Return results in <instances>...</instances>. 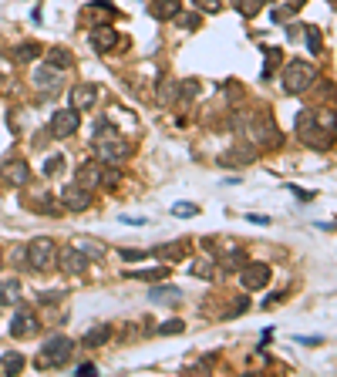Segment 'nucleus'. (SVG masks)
I'll return each mask as SVG.
<instances>
[{
	"label": "nucleus",
	"instance_id": "obj_27",
	"mask_svg": "<svg viewBox=\"0 0 337 377\" xmlns=\"http://www.w3.org/2000/svg\"><path fill=\"white\" fill-rule=\"evenodd\" d=\"M199 91H203V84H199L196 77H185V81H179V101H192Z\"/></svg>",
	"mask_w": 337,
	"mask_h": 377
},
{
	"label": "nucleus",
	"instance_id": "obj_45",
	"mask_svg": "<svg viewBox=\"0 0 337 377\" xmlns=\"http://www.w3.org/2000/svg\"><path fill=\"white\" fill-rule=\"evenodd\" d=\"M0 266H3V263H0Z\"/></svg>",
	"mask_w": 337,
	"mask_h": 377
},
{
	"label": "nucleus",
	"instance_id": "obj_5",
	"mask_svg": "<svg viewBox=\"0 0 337 377\" xmlns=\"http://www.w3.org/2000/svg\"><path fill=\"white\" fill-rule=\"evenodd\" d=\"M280 81H284L286 95H304V91H311V84L317 81V71L307 61H290L284 68V75H280Z\"/></svg>",
	"mask_w": 337,
	"mask_h": 377
},
{
	"label": "nucleus",
	"instance_id": "obj_21",
	"mask_svg": "<svg viewBox=\"0 0 337 377\" xmlns=\"http://www.w3.org/2000/svg\"><path fill=\"white\" fill-rule=\"evenodd\" d=\"M21 300V283L17 279H0V306H14Z\"/></svg>",
	"mask_w": 337,
	"mask_h": 377
},
{
	"label": "nucleus",
	"instance_id": "obj_20",
	"mask_svg": "<svg viewBox=\"0 0 337 377\" xmlns=\"http://www.w3.org/2000/svg\"><path fill=\"white\" fill-rule=\"evenodd\" d=\"M149 300L176 306V303H179V290H176V286H149Z\"/></svg>",
	"mask_w": 337,
	"mask_h": 377
},
{
	"label": "nucleus",
	"instance_id": "obj_36",
	"mask_svg": "<svg viewBox=\"0 0 337 377\" xmlns=\"http://www.w3.org/2000/svg\"><path fill=\"white\" fill-rule=\"evenodd\" d=\"M304 37H307V48H311L313 54H320V50H324V48H320V30H317V27L307 24V30H304Z\"/></svg>",
	"mask_w": 337,
	"mask_h": 377
},
{
	"label": "nucleus",
	"instance_id": "obj_44",
	"mask_svg": "<svg viewBox=\"0 0 337 377\" xmlns=\"http://www.w3.org/2000/svg\"><path fill=\"white\" fill-rule=\"evenodd\" d=\"M88 374H98V367H95V364H81V367H78V377H88Z\"/></svg>",
	"mask_w": 337,
	"mask_h": 377
},
{
	"label": "nucleus",
	"instance_id": "obj_39",
	"mask_svg": "<svg viewBox=\"0 0 337 377\" xmlns=\"http://www.w3.org/2000/svg\"><path fill=\"white\" fill-rule=\"evenodd\" d=\"M61 169H64V155H51L48 165H44V176H57Z\"/></svg>",
	"mask_w": 337,
	"mask_h": 377
},
{
	"label": "nucleus",
	"instance_id": "obj_10",
	"mask_svg": "<svg viewBox=\"0 0 337 377\" xmlns=\"http://www.w3.org/2000/svg\"><path fill=\"white\" fill-rule=\"evenodd\" d=\"M30 81H34V88H37V91L54 95V91L61 88V71H57V68H51V64H41V68L30 75Z\"/></svg>",
	"mask_w": 337,
	"mask_h": 377
},
{
	"label": "nucleus",
	"instance_id": "obj_37",
	"mask_svg": "<svg viewBox=\"0 0 337 377\" xmlns=\"http://www.w3.org/2000/svg\"><path fill=\"white\" fill-rule=\"evenodd\" d=\"M236 7H239V14H243V17H253L259 7H263V0H236Z\"/></svg>",
	"mask_w": 337,
	"mask_h": 377
},
{
	"label": "nucleus",
	"instance_id": "obj_8",
	"mask_svg": "<svg viewBox=\"0 0 337 377\" xmlns=\"http://www.w3.org/2000/svg\"><path fill=\"white\" fill-rule=\"evenodd\" d=\"M91 202H95L91 189H84L81 182H71V185L61 189V205L68 212H84V209H91Z\"/></svg>",
	"mask_w": 337,
	"mask_h": 377
},
{
	"label": "nucleus",
	"instance_id": "obj_43",
	"mask_svg": "<svg viewBox=\"0 0 337 377\" xmlns=\"http://www.w3.org/2000/svg\"><path fill=\"white\" fill-rule=\"evenodd\" d=\"M182 27H185V30H196V27H199V14H185V17H182Z\"/></svg>",
	"mask_w": 337,
	"mask_h": 377
},
{
	"label": "nucleus",
	"instance_id": "obj_22",
	"mask_svg": "<svg viewBox=\"0 0 337 377\" xmlns=\"http://www.w3.org/2000/svg\"><path fill=\"white\" fill-rule=\"evenodd\" d=\"M108 337H111V327H108V324H98V327H91L81 337V344H84V347H102V344H108Z\"/></svg>",
	"mask_w": 337,
	"mask_h": 377
},
{
	"label": "nucleus",
	"instance_id": "obj_32",
	"mask_svg": "<svg viewBox=\"0 0 337 377\" xmlns=\"http://www.w3.org/2000/svg\"><path fill=\"white\" fill-rule=\"evenodd\" d=\"M300 7H304V0H290V3H284V7H277V10H273V21L280 24V21H286L290 14H297Z\"/></svg>",
	"mask_w": 337,
	"mask_h": 377
},
{
	"label": "nucleus",
	"instance_id": "obj_15",
	"mask_svg": "<svg viewBox=\"0 0 337 377\" xmlns=\"http://www.w3.org/2000/svg\"><path fill=\"white\" fill-rule=\"evenodd\" d=\"M95 101H98V88L95 84H75L71 88V108L84 111V108H95Z\"/></svg>",
	"mask_w": 337,
	"mask_h": 377
},
{
	"label": "nucleus",
	"instance_id": "obj_19",
	"mask_svg": "<svg viewBox=\"0 0 337 377\" xmlns=\"http://www.w3.org/2000/svg\"><path fill=\"white\" fill-rule=\"evenodd\" d=\"M152 17H156V21H172V17H179V0H152Z\"/></svg>",
	"mask_w": 337,
	"mask_h": 377
},
{
	"label": "nucleus",
	"instance_id": "obj_41",
	"mask_svg": "<svg viewBox=\"0 0 337 377\" xmlns=\"http://www.w3.org/2000/svg\"><path fill=\"white\" fill-rule=\"evenodd\" d=\"M61 300H64V293H61V290H48V293L41 297V303H48V306H54V303H61Z\"/></svg>",
	"mask_w": 337,
	"mask_h": 377
},
{
	"label": "nucleus",
	"instance_id": "obj_31",
	"mask_svg": "<svg viewBox=\"0 0 337 377\" xmlns=\"http://www.w3.org/2000/svg\"><path fill=\"white\" fill-rule=\"evenodd\" d=\"M277 64H280V50L277 48H266V64H263V81H270L273 71H277Z\"/></svg>",
	"mask_w": 337,
	"mask_h": 377
},
{
	"label": "nucleus",
	"instance_id": "obj_11",
	"mask_svg": "<svg viewBox=\"0 0 337 377\" xmlns=\"http://www.w3.org/2000/svg\"><path fill=\"white\" fill-rule=\"evenodd\" d=\"M41 330V320L30 313V310H17L14 320H10V337H34Z\"/></svg>",
	"mask_w": 337,
	"mask_h": 377
},
{
	"label": "nucleus",
	"instance_id": "obj_23",
	"mask_svg": "<svg viewBox=\"0 0 337 377\" xmlns=\"http://www.w3.org/2000/svg\"><path fill=\"white\" fill-rule=\"evenodd\" d=\"M41 57V44H17L10 50V61L14 64H27V61H37Z\"/></svg>",
	"mask_w": 337,
	"mask_h": 377
},
{
	"label": "nucleus",
	"instance_id": "obj_7",
	"mask_svg": "<svg viewBox=\"0 0 337 377\" xmlns=\"http://www.w3.org/2000/svg\"><path fill=\"white\" fill-rule=\"evenodd\" d=\"M78 125H81V111H78V108H61V111H54V115H51L48 131H51V138H71V135L78 131Z\"/></svg>",
	"mask_w": 337,
	"mask_h": 377
},
{
	"label": "nucleus",
	"instance_id": "obj_35",
	"mask_svg": "<svg viewBox=\"0 0 337 377\" xmlns=\"http://www.w3.org/2000/svg\"><path fill=\"white\" fill-rule=\"evenodd\" d=\"M122 182V172H118V165H108V169H102V185L104 189H115Z\"/></svg>",
	"mask_w": 337,
	"mask_h": 377
},
{
	"label": "nucleus",
	"instance_id": "obj_38",
	"mask_svg": "<svg viewBox=\"0 0 337 377\" xmlns=\"http://www.w3.org/2000/svg\"><path fill=\"white\" fill-rule=\"evenodd\" d=\"M192 7H196V10H203V14H219V10H223V3H219V0H192Z\"/></svg>",
	"mask_w": 337,
	"mask_h": 377
},
{
	"label": "nucleus",
	"instance_id": "obj_33",
	"mask_svg": "<svg viewBox=\"0 0 337 377\" xmlns=\"http://www.w3.org/2000/svg\"><path fill=\"white\" fill-rule=\"evenodd\" d=\"M156 256H162V259H182V243H165V246H158V250H152Z\"/></svg>",
	"mask_w": 337,
	"mask_h": 377
},
{
	"label": "nucleus",
	"instance_id": "obj_24",
	"mask_svg": "<svg viewBox=\"0 0 337 377\" xmlns=\"http://www.w3.org/2000/svg\"><path fill=\"white\" fill-rule=\"evenodd\" d=\"M0 367H3V374H21V371H24V353L7 351L0 357Z\"/></svg>",
	"mask_w": 337,
	"mask_h": 377
},
{
	"label": "nucleus",
	"instance_id": "obj_3",
	"mask_svg": "<svg viewBox=\"0 0 337 377\" xmlns=\"http://www.w3.org/2000/svg\"><path fill=\"white\" fill-rule=\"evenodd\" d=\"M75 340L71 337H51L44 347H41V353H37V371H51V367H64L68 360H71V353H75Z\"/></svg>",
	"mask_w": 337,
	"mask_h": 377
},
{
	"label": "nucleus",
	"instance_id": "obj_34",
	"mask_svg": "<svg viewBox=\"0 0 337 377\" xmlns=\"http://www.w3.org/2000/svg\"><path fill=\"white\" fill-rule=\"evenodd\" d=\"M196 212H199L196 202H176V205H172V216H179V219H192Z\"/></svg>",
	"mask_w": 337,
	"mask_h": 377
},
{
	"label": "nucleus",
	"instance_id": "obj_13",
	"mask_svg": "<svg viewBox=\"0 0 337 377\" xmlns=\"http://www.w3.org/2000/svg\"><path fill=\"white\" fill-rule=\"evenodd\" d=\"M239 279H243L246 290H259V286L270 283V266H263V263H246L243 273H239Z\"/></svg>",
	"mask_w": 337,
	"mask_h": 377
},
{
	"label": "nucleus",
	"instance_id": "obj_14",
	"mask_svg": "<svg viewBox=\"0 0 337 377\" xmlns=\"http://www.w3.org/2000/svg\"><path fill=\"white\" fill-rule=\"evenodd\" d=\"M115 44H118V34H115V27H95L91 30V48L98 50V54H108V50H115Z\"/></svg>",
	"mask_w": 337,
	"mask_h": 377
},
{
	"label": "nucleus",
	"instance_id": "obj_18",
	"mask_svg": "<svg viewBox=\"0 0 337 377\" xmlns=\"http://www.w3.org/2000/svg\"><path fill=\"white\" fill-rule=\"evenodd\" d=\"M158 104L162 108H169V104H176L179 101V77H165L162 84H158Z\"/></svg>",
	"mask_w": 337,
	"mask_h": 377
},
{
	"label": "nucleus",
	"instance_id": "obj_16",
	"mask_svg": "<svg viewBox=\"0 0 337 377\" xmlns=\"http://www.w3.org/2000/svg\"><path fill=\"white\" fill-rule=\"evenodd\" d=\"M75 182H81L84 189H95V185H102V165H98V162H81L78 178H75Z\"/></svg>",
	"mask_w": 337,
	"mask_h": 377
},
{
	"label": "nucleus",
	"instance_id": "obj_17",
	"mask_svg": "<svg viewBox=\"0 0 337 377\" xmlns=\"http://www.w3.org/2000/svg\"><path fill=\"white\" fill-rule=\"evenodd\" d=\"M253 158H257V145H243V149L226 151V155L219 158V165H250Z\"/></svg>",
	"mask_w": 337,
	"mask_h": 377
},
{
	"label": "nucleus",
	"instance_id": "obj_12",
	"mask_svg": "<svg viewBox=\"0 0 337 377\" xmlns=\"http://www.w3.org/2000/svg\"><path fill=\"white\" fill-rule=\"evenodd\" d=\"M57 266L64 270V273H71V277H78L88 270V256L81 250H57Z\"/></svg>",
	"mask_w": 337,
	"mask_h": 377
},
{
	"label": "nucleus",
	"instance_id": "obj_28",
	"mask_svg": "<svg viewBox=\"0 0 337 377\" xmlns=\"http://www.w3.org/2000/svg\"><path fill=\"white\" fill-rule=\"evenodd\" d=\"M246 266V252L239 250V246H233V250L226 252V259H223V270H243Z\"/></svg>",
	"mask_w": 337,
	"mask_h": 377
},
{
	"label": "nucleus",
	"instance_id": "obj_42",
	"mask_svg": "<svg viewBox=\"0 0 337 377\" xmlns=\"http://www.w3.org/2000/svg\"><path fill=\"white\" fill-rule=\"evenodd\" d=\"M122 259H125V263H135V259H145V252L142 250H122Z\"/></svg>",
	"mask_w": 337,
	"mask_h": 377
},
{
	"label": "nucleus",
	"instance_id": "obj_30",
	"mask_svg": "<svg viewBox=\"0 0 337 377\" xmlns=\"http://www.w3.org/2000/svg\"><path fill=\"white\" fill-rule=\"evenodd\" d=\"M192 277L212 279L216 277V263H212V259H196V263H192Z\"/></svg>",
	"mask_w": 337,
	"mask_h": 377
},
{
	"label": "nucleus",
	"instance_id": "obj_6",
	"mask_svg": "<svg viewBox=\"0 0 337 377\" xmlns=\"http://www.w3.org/2000/svg\"><path fill=\"white\" fill-rule=\"evenodd\" d=\"M95 155H98V162H104V165H122L131 155V149H129V142H122L118 135H104V138H95Z\"/></svg>",
	"mask_w": 337,
	"mask_h": 377
},
{
	"label": "nucleus",
	"instance_id": "obj_4",
	"mask_svg": "<svg viewBox=\"0 0 337 377\" xmlns=\"http://www.w3.org/2000/svg\"><path fill=\"white\" fill-rule=\"evenodd\" d=\"M57 266V246H54L51 236H37L27 243V270H37V273H48Z\"/></svg>",
	"mask_w": 337,
	"mask_h": 377
},
{
	"label": "nucleus",
	"instance_id": "obj_9",
	"mask_svg": "<svg viewBox=\"0 0 337 377\" xmlns=\"http://www.w3.org/2000/svg\"><path fill=\"white\" fill-rule=\"evenodd\" d=\"M0 178L7 185H27L30 182V165H27L24 158H10V162L0 165Z\"/></svg>",
	"mask_w": 337,
	"mask_h": 377
},
{
	"label": "nucleus",
	"instance_id": "obj_26",
	"mask_svg": "<svg viewBox=\"0 0 337 377\" xmlns=\"http://www.w3.org/2000/svg\"><path fill=\"white\" fill-rule=\"evenodd\" d=\"M169 273V266H149V270H129L125 277L129 279H145V283H156V279H162Z\"/></svg>",
	"mask_w": 337,
	"mask_h": 377
},
{
	"label": "nucleus",
	"instance_id": "obj_25",
	"mask_svg": "<svg viewBox=\"0 0 337 377\" xmlns=\"http://www.w3.org/2000/svg\"><path fill=\"white\" fill-rule=\"evenodd\" d=\"M71 61H75V57H71V50H64V48H51V50H48V64L57 68V71H68V68H71Z\"/></svg>",
	"mask_w": 337,
	"mask_h": 377
},
{
	"label": "nucleus",
	"instance_id": "obj_29",
	"mask_svg": "<svg viewBox=\"0 0 337 377\" xmlns=\"http://www.w3.org/2000/svg\"><path fill=\"white\" fill-rule=\"evenodd\" d=\"M78 250L88 256V259H102L104 256V246L102 243H95V239H78Z\"/></svg>",
	"mask_w": 337,
	"mask_h": 377
},
{
	"label": "nucleus",
	"instance_id": "obj_2",
	"mask_svg": "<svg viewBox=\"0 0 337 377\" xmlns=\"http://www.w3.org/2000/svg\"><path fill=\"white\" fill-rule=\"evenodd\" d=\"M236 125L246 131L250 145H257V149H277V145L284 142L280 128H277L273 115H270L266 108H257V111H250V115H236Z\"/></svg>",
	"mask_w": 337,
	"mask_h": 377
},
{
	"label": "nucleus",
	"instance_id": "obj_1",
	"mask_svg": "<svg viewBox=\"0 0 337 377\" xmlns=\"http://www.w3.org/2000/svg\"><path fill=\"white\" fill-rule=\"evenodd\" d=\"M297 131L313 149H331L337 138V115L334 111H300L297 115Z\"/></svg>",
	"mask_w": 337,
	"mask_h": 377
},
{
	"label": "nucleus",
	"instance_id": "obj_40",
	"mask_svg": "<svg viewBox=\"0 0 337 377\" xmlns=\"http://www.w3.org/2000/svg\"><path fill=\"white\" fill-rule=\"evenodd\" d=\"M182 330H185L182 320H169V324H162V327H158V333H162V337H169V333H182Z\"/></svg>",
	"mask_w": 337,
	"mask_h": 377
}]
</instances>
